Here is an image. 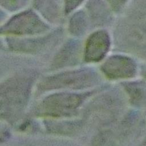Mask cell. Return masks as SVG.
I'll list each match as a JSON object with an SVG mask.
<instances>
[{"label":"cell","instance_id":"obj_2","mask_svg":"<svg viewBox=\"0 0 146 146\" xmlns=\"http://www.w3.org/2000/svg\"><path fill=\"white\" fill-rule=\"evenodd\" d=\"M79 102V99L76 96L59 95L47 100L44 108L51 112H61L75 108Z\"/></svg>","mask_w":146,"mask_h":146},{"label":"cell","instance_id":"obj_1","mask_svg":"<svg viewBox=\"0 0 146 146\" xmlns=\"http://www.w3.org/2000/svg\"><path fill=\"white\" fill-rule=\"evenodd\" d=\"M24 98V96L16 95L14 91L0 93V116H10L20 110Z\"/></svg>","mask_w":146,"mask_h":146}]
</instances>
